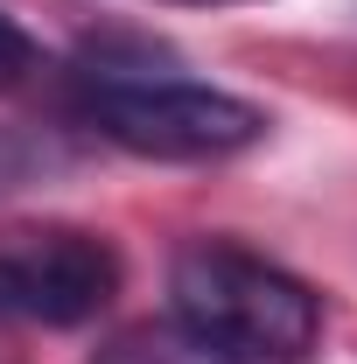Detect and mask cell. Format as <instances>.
I'll list each match as a JSON object with an SVG mask.
<instances>
[{"label":"cell","mask_w":357,"mask_h":364,"mask_svg":"<svg viewBox=\"0 0 357 364\" xmlns=\"http://www.w3.org/2000/svg\"><path fill=\"white\" fill-rule=\"evenodd\" d=\"M28 70H36V43H28V36H21L7 14H0V91H7V85H21Z\"/></svg>","instance_id":"obj_5"},{"label":"cell","mask_w":357,"mask_h":364,"mask_svg":"<svg viewBox=\"0 0 357 364\" xmlns=\"http://www.w3.org/2000/svg\"><path fill=\"white\" fill-rule=\"evenodd\" d=\"M182 7H224V0H182Z\"/></svg>","instance_id":"obj_6"},{"label":"cell","mask_w":357,"mask_h":364,"mask_svg":"<svg viewBox=\"0 0 357 364\" xmlns=\"http://www.w3.org/2000/svg\"><path fill=\"white\" fill-rule=\"evenodd\" d=\"M169 301L182 329L231 364H302L322 336L315 287L238 238H189L169 259Z\"/></svg>","instance_id":"obj_1"},{"label":"cell","mask_w":357,"mask_h":364,"mask_svg":"<svg viewBox=\"0 0 357 364\" xmlns=\"http://www.w3.org/2000/svg\"><path fill=\"white\" fill-rule=\"evenodd\" d=\"M119 294V252L78 225H21L0 231V322L78 329L105 316Z\"/></svg>","instance_id":"obj_3"},{"label":"cell","mask_w":357,"mask_h":364,"mask_svg":"<svg viewBox=\"0 0 357 364\" xmlns=\"http://www.w3.org/2000/svg\"><path fill=\"white\" fill-rule=\"evenodd\" d=\"M91 364H231V358L211 350L203 336H189L182 322H134V329H119Z\"/></svg>","instance_id":"obj_4"},{"label":"cell","mask_w":357,"mask_h":364,"mask_svg":"<svg viewBox=\"0 0 357 364\" xmlns=\"http://www.w3.org/2000/svg\"><path fill=\"white\" fill-rule=\"evenodd\" d=\"M78 119L147 161H224L267 134V112L238 91L147 70H78Z\"/></svg>","instance_id":"obj_2"}]
</instances>
